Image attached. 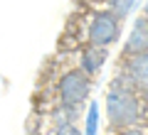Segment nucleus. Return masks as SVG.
I'll list each match as a JSON object with an SVG mask.
<instances>
[{
	"mask_svg": "<svg viewBox=\"0 0 148 135\" xmlns=\"http://www.w3.org/2000/svg\"><path fill=\"white\" fill-rule=\"evenodd\" d=\"M114 135H148L146 125H141V128H128V130H121V133H114Z\"/></svg>",
	"mask_w": 148,
	"mask_h": 135,
	"instance_id": "6e6552de",
	"label": "nucleus"
},
{
	"mask_svg": "<svg viewBox=\"0 0 148 135\" xmlns=\"http://www.w3.org/2000/svg\"><path fill=\"white\" fill-rule=\"evenodd\" d=\"M104 120H106V133H121L128 128L146 125L148 108L141 98V91L128 86L119 76H111L104 96Z\"/></svg>",
	"mask_w": 148,
	"mask_h": 135,
	"instance_id": "7ed1b4c3",
	"label": "nucleus"
},
{
	"mask_svg": "<svg viewBox=\"0 0 148 135\" xmlns=\"http://www.w3.org/2000/svg\"><path fill=\"white\" fill-rule=\"evenodd\" d=\"M45 135H84V130L79 128V123H62V125H57L54 130H49Z\"/></svg>",
	"mask_w": 148,
	"mask_h": 135,
	"instance_id": "0eeeda50",
	"label": "nucleus"
},
{
	"mask_svg": "<svg viewBox=\"0 0 148 135\" xmlns=\"http://www.w3.org/2000/svg\"><path fill=\"white\" fill-rule=\"evenodd\" d=\"M114 76L126 81L136 91L148 88V52L138 54V57H131V59H119L116 69H114Z\"/></svg>",
	"mask_w": 148,
	"mask_h": 135,
	"instance_id": "20e7f679",
	"label": "nucleus"
},
{
	"mask_svg": "<svg viewBox=\"0 0 148 135\" xmlns=\"http://www.w3.org/2000/svg\"><path fill=\"white\" fill-rule=\"evenodd\" d=\"M141 98H143V103H146V108H148V88H143V91H141Z\"/></svg>",
	"mask_w": 148,
	"mask_h": 135,
	"instance_id": "9d476101",
	"label": "nucleus"
},
{
	"mask_svg": "<svg viewBox=\"0 0 148 135\" xmlns=\"http://www.w3.org/2000/svg\"><path fill=\"white\" fill-rule=\"evenodd\" d=\"M104 135H114V133H104Z\"/></svg>",
	"mask_w": 148,
	"mask_h": 135,
	"instance_id": "9b49d317",
	"label": "nucleus"
},
{
	"mask_svg": "<svg viewBox=\"0 0 148 135\" xmlns=\"http://www.w3.org/2000/svg\"><path fill=\"white\" fill-rule=\"evenodd\" d=\"M121 30L123 20H119L116 15L77 3L64 20L54 52H77L84 47L111 49L121 37Z\"/></svg>",
	"mask_w": 148,
	"mask_h": 135,
	"instance_id": "f03ea898",
	"label": "nucleus"
},
{
	"mask_svg": "<svg viewBox=\"0 0 148 135\" xmlns=\"http://www.w3.org/2000/svg\"><path fill=\"white\" fill-rule=\"evenodd\" d=\"M94 83L74 62L72 52H54L47 57L42 71L37 76L32 94V113L69 111L82 113L89 103Z\"/></svg>",
	"mask_w": 148,
	"mask_h": 135,
	"instance_id": "f257e3e1",
	"label": "nucleus"
},
{
	"mask_svg": "<svg viewBox=\"0 0 148 135\" xmlns=\"http://www.w3.org/2000/svg\"><path fill=\"white\" fill-rule=\"evenodd\" d=\"M148 52V20L143 15H138L131 25V32H128L126 42H123L121 52H119V59H131L138 57V54Z\"/></svg>",
	"mask_w": 148,
	"mask_h": 135,
	"instance_id": "39448f33",
	"label": "nucleus"
},
{
	"mask_svg": "<svg viewBox=\"0 0 148 135\" xmlns=\"http://www.w3.org/2000/svg\"><path fill=\"white\" fill-rule=\"evenodd\" d=\"M138 15H143V17H146V20H148V0H146V3H143V7H141V12H138Z\"/></svg>",
	"mask_w": 148,
	"mask_h": 135,
	"instance_id": "1a4fd4ad",
	"label": "nucleus"
},
{
	"mask_svg": "<svg viewBox=\"0 0 148 135\" xmlns=\"http://www.w3.org/2000/svg\"><path fill=\"white\" fill-rule=\"evenodd\" d=\"M146 130H148V120H146Z\"/></svg>",
	"mask_w": 148,
	"mask_h": 135,
	"instance_id": "f8f14e48",
	"label": "nucleus"
},
{
	"mask_svg": "<svg viewBox=\"0 0 148 135\" xmlns=\"http://www.w3.org/2000/svg\"><path fill=\"white\" fill-rule=\"evenodd\" d=\"M74 54V62H77V66L82 69V71L86 74V76L91 79V81H96V76L101 74V69H104V64L109 62V54L111 49H99V47H84V49H77Z\"/></svg>",
	"mask_w": 148,
	"mask_h": 135,
	"instance_id": "423d86ee",
	"label": "nucleus"
}]
</instances>
